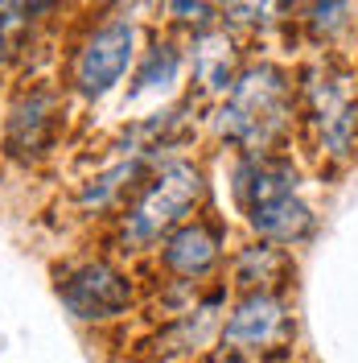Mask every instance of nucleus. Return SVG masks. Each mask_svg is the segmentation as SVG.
<instances>
[{
    "instance_id": "20e7f679",
    "label": "nucleus",
    "mask_w": 358,
    "mask_h": 363,
    "mask_svg": "<svg viewBox=\"0 0 358 363\" xmlns=\"http://www.w3.org/2000/svg\"><path fill=\"white\" fill-rule=\"evenodd\" d=\"M132 45H136V29L132 21H108L91 33L79 58H74V91L99 99L124 79V70L132 62Z\"/></svg>"
},
{
    "instance_id": "f03ea898",
    "label": "nucleus",
    "mask_w": 358,
    "mask_h": 363,
    "mask_svg": "<svg viewBox=\"0 0 358 363\" xmlns=\"http://www.w3.org/2000/svg\"><path fill=\"white\" fill-rule=\"evenodd\" d=\"M284 116H289V74L280 67H251L231 83L219 133L255 157L284 128Z\"/></svg>"
},
{
    "instance_id": "f8f14e48",
    "label": "nucleus",
    "mask_w": 358,
    "mask_h": 363,
    "mask_svg": "<svg viewBox=\"0 0 358 363\" xmlns=\"http://www.w3.org/2000/svg\"><path fill=\"white\" fill-rule=\"evenodd\" d=\"M173 74H178V54H173L169 45H157V50L144 58L140 74H136V91L165 87V83H173Z\"/></svg>"
},
{
    "instance_id": "9b49d317",
    "label": "nucleus",
    "mask_w": 358,
    "mask_h": 363,
    "mask_svg": "<svg viewBox=\"0 0 358 363\" xmlns=\"http://www.w3.org/2000/svg\"><path fill=\"white\" fill-rule=\"evenodd\" d=\"M280 272H284V256L272 248V244H255V248H243L235 256V277L243 285H260L255 294H268L264 285H272Z\"/></svg>"
},
{
    "instance_id": "7ed1b4c3",
    "label": "nucleus",
    "mask_w": 358,
    "mask_h": 363,
    "mask_svg": "<svg viewBox=\"0 0 358 363\" xmlns=\"http://www.w3.org/2000/svg\"><path fill=\"white\" fill-rule=\"evenodd\" d=\"M202 190L206 186H202V174L194 165H185V161L165 165L157 178L140 190V199L128 211V219H124V244L144 248V244L157 240L161 231L178 227L202 203Z\"/></svg>"
},
{
    "instance_id": "6e6552de",
    "label": "nucleus",
    "mask_w": 358,
    "mask_h": 363,
    "mask_svg": "<svg viewBox=\"0 0 358 363\" xmlns=\"http://www.w3.org/2000/svg\"><path fill=\"white\" fill-rule=\"evenodd\" d=\"M219 252H223V235L214 223H185L178 227L169 240H165V269L178 272V277H206V272L219 264Z\"/></svg>"
},
{
    "instance_id": "1a4fd4ad",
    "label": "nucleus",
    "mask_w": 358,
    "mask_h": 363,
    "mask_svg": "<svg viewBox=\"0 0 358 363\" xmlns=\"http://www.w3.org/2000/svg\"><path fill=\"white\" fill-rule=\"evenodd\" d=\"M50 128H54V91L37 87V91H29L21 104L13 108V116H8V149L37 153L50 140Z\"/></svg>"
},
{
    "instance_id": "f257e3e1",
    "label": "nucleus",
    "mask_w": 358,
    "mask_h": 363,
    "mask_svg": "<svg viewBox=\"0 0 358 363\" xmlns=\"http://www.w3.org/2000/svg\"><path fill=\"white\" fill-rule=\"evenodd\" d=\"M235 199L243 206V215L260 235H268L276 244L301 240L313 215L309 206L296 199V169L289 161L276 157H247L235 169Z\"/></svg>"
},
{
    "instance_id": "0eeeda50",
    "label": "nucleus",
    "mask_w": 358,
    "mask_h": 363,
    "mask_svg": "<svg viewBox=\"0 0 358 363\" xmlns=\"http://www.w3.org/2000/svg\"><path fill=\"white\" fill-rule=\"evenodd\" d=\"M313 99V120L317 136H321V153L330 157H346L358 140V104L346 91V79H330V83H313L309 87Z\"/></svg>"
},
{
    "instance_id": "423d86ee",
    "label": "nucleus",
    "mask_w": 358,
    "mask_h": 363,
    "mask_svg": "<svg viewBox=\"0 0 358 363\" xmlns=\"http://www.w3.org/2000/svg\"><path fill=\"white\" fill-rule=\"evenodd\" d=\"M289 335V310L276 294H247L226 318L223 339L235 351H264Z\"/></svg>"
},
{
    "instance_id": "9d476101",
    "label": "nucleus",
    "mask_w": 358,
    "mask_h": 363,
    "mask_svg": "<svg viewBox=\"0 0 358 363\" xmlns=\"http://www.w3.org/2000/svg\"><path fill=\"white\" fill-rule=\"evenodd\" d=\"M231 67H235V50L223 33H206L194 50V74L206 91H226L231 87Z\"/></svg>"
},
{
    "instance_id": "ddd939ff",
    "label": "nucleus",
    "mask_w": 358,
    "mask_h": 363,
    "mask_svg": "<svg viewBox=\"0 0 358 363\" xmlns=\"http://www.w3.org/2000/svg\"><path fill=\"white\" fill-rule=\"evenodd\" d=\"M173 13H185V21H206V4H173Z\"/></svg>"
},
{
    "instance_id": "39448f33",
    "label": "nucleus",
    "mask_w": 358,
    "mask_h": 363,
    "mask_svg": "<svg viewBox=\"0 0 358 363\" xmlns=\"http://www.w3.org/2000/svg\"><path fill=\"white\" fill-rule=\"evenodd\" d=\"M58 297H62V306H67L74 318H115L128 310V301H132V285H128V277L124 272H115L112 264H103V260H95V264H83V269H74L58 285Z\"/></svg>"
}]
</instances>
